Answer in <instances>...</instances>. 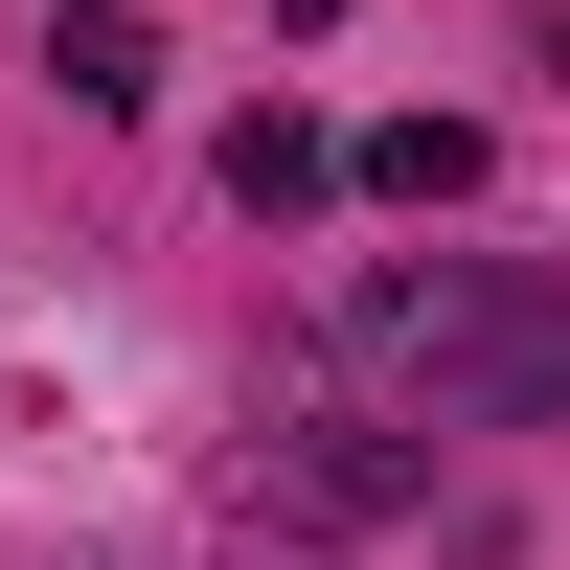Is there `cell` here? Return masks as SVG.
<instances>
[{"label":"cell","instance_id":"6da1fadb","mask_svg":"<svg viewBox=\"0 0 570 570\" xmlns=\"http://www.w3.org/2000/svg\"><path fill=\"white\" fill-rule=\"evenodd\" d=\"M320 320L411 389V434H570V274L525 252H365Z\"/></svg>","mask_w":570,"mask_h":570},{"label":"cell","instance_id":"7a4b0ae2","mask_svg":"<svg viewBox=\"0 0 570 570\" xmlns=\"http://www.w3.org/2000/svg\"><path fill=\"white\" fill-rule=\"evenodd\" d=\"M252 502L297 548H365V525L434 502V434H411V411H274V434H252Z\"/></svg>","mask_w":570,"mask_h":570},{"label":"cell","instance_id":"3957f363","mask_svg":"<svg viewBox=\"0 0 570 570\" xmlns=\"http://www.w3.org/2000/svg\"><path fill=\"white\" fill-rule=\"evenodd\" d=\"M206 183H228V206H252V228H320V206H343V137H320L297 91H252V115H228V160H206Z\"/></svg>","mask_w":570,"mask_h":570},{"label":"cell","instance_id":"277c9868","mask_svg":"<svg viewBox=\"0 0 570 570\" xmlns=\"http://www.w3.org/2000/svg\"><path fill=\"white\" fill-rule=\"evenodd\" d=\"M343 183H365V206H411V228H456V206H480V115H389V137H343Z\"/></svg>","mask_w":570,"mask_h":570},{"label":"cell","instance_id":"5b68a950","mask_svg":"<svg viewBox=\"0 0 570 570\" xmlns=\"http://www.w3.org/2000/svg\"><path fill=\"white\" fill-rule=\"evenodd\" d=\"M46 91H69V115H137V91H160V23H137V0H46Z\"/></svg>","mask_w":570,"mask_h":570},{"label":"cell","instance_id":"8992f818","mask_svg":"<svg viewBox=\"0 0 570 570\" xmlns=\"http://www.w3.org/2000/svg\"><path fill=\"white\" fill-rule=\"evenodd\" d=\"M274 23H343V0H274Z\"/></svg>","mask_w":570,"mask_h":570}]
</instances>
